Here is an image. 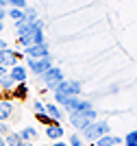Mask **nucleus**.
Returning a JSON list of instances; mask_svg holds the SVG:
<instances>
[{"instance_id":"obj_8","label":"nucleus","mask_w":137,"mask_h":146,"mask_svg":"<svg viewBox=\"0 0 137 146\" xmlns=\"http://www.w3.org/2000/svg\"><path fill=\"white\" fill-rule=\"evenodd\" d=\"M9 74V79L15 83V85H22L24 81L28 79V70H26V66H20V63H15V66L11 68V72H7Z\"/></svg>"},{"instance_id":"obj_10","label":"nucleus","mask_w":137,"mask_h":146,"mask_svg":"<svg viewBox=\"0 0 137 146\" xmlns=\"http://www.w3.org/2000/svg\"><path fill=\"white\" fill-rule=\"evenodd\" d=\"M44 113H46L54 124H59V122L63 120V111H61L59 105H54V103H46V105H44Z\"/></svg>"},{"instance_id":"obj_29","label":"nucleus","mask_w":137,"mask_h":146,"mask_svg":"<svg viewBox=\"0 0 137 146\" xmlns=\"http://www.w3.org/2000/svg\"><path fill=\"white\" fill-rule=\"evenodd\" d=\"M50 146H68V144H66V142H63V140H59V142H52V144H50Z\"/></svg>"},{"instance_id":"obj_34","label":"nucleus","mask_w":137,"mask_h":146,"mask_svg":"<svg viewBox=\"0 0 137 146\" xmlns=\"http://www.w3.org/2000/svg\"><path fill=\"white\" fill-rule=\"evenodd\" d=\"M42 146H50V144H42Z\"/></svg>"},{"instance_id":"obj_27","label":"nucleus","mask_w":137,"mask_h":146,"mask_svg":"<svg viewBox=\"0 0 137 146\" xmlns=\"http://www.w3.org/2000/svg\"><path fill=\"white\" fill-rule=\"evenodd\" d=\"M5 18H7V7H5V5H0V22H2Z\"/></svg>"},{"instance_id":"obj_1","label":"nucleus","mask_w":137,"mask_h":146,"mask_svg":"<svg viewBox=\"0 0 137 146\" xmlns=\"http://www.w3.org/2000/svg\"><path fill=\"white\" fill-rule=\"evenodd\" d=\"M109 131H111V124H109V120H105V118H98V120L89 122V124H87V127H85L81 133H83V140L96 142V140H100L102 135H109Z\"/></svg>"},{"instance_id":"obj_31","label":"nucleus","mask_w":137,"mask_h":146,"mask_svg":"<svg viewBox=\"0 0 137 146\" xmlns=\"http://www.w3.org/2000/svg\"><path fill=\"white\" fill-rule=\"evenodd\" d=\"M20 146H33V144H30V142H22Z\"/></svg>"},{"instance_id":"obj_4","label":"nucleus","mask_w":137,"mask_h":146,"mask_svg":"<svg viewBox=\"0 0 137 146\" xmlns=\"http://www.w3.org/2000/svg\"><path fill=\"white\" fill-rule=\"evenodd\" d=\"M54 92H59V94H63V96H81V92H83V83L81 81H61L59 85L54 87Z\"/></svg>"},{"instance_id":"obj_30","label":"nucleus","mask_w":137,"mask_h":146,"mask_svg":"<svg viewBox=\"0 0 137 146\" xmlns=\"http://www.w3.org/2000/svg\"><path fill=\"white\" fill-rule=\"evenodd\" d=\"M5 74H7V70H5V68H2V66H0V79H2Z\"/></svg>"},{"instance_id":"obj_25","label":"nucleus","mask_w":137,"mask_h":146,"mask_svg":"<svg viewBox=\"0 0 137 146\" xmlns=\"http://www.w3.org/2000/svg\"><path fill=\"white\" fill-rule=\"evenodd\" d=\"M33 109H35V113H44V103L42 100H35V103H33Z\"/></svg>"},{"instance_id":"obj_23","label":"nucleus","mask_w":137,"mask_h":146,"mask_svg":"<svg viewBox=\"0 0 137 146\" xmlns=\"http://www.w3.org/2000/svg\"><path fill=\"white\" fill-rule=\"evenodd\" d=\"M68 146H85V142L81 140V135L74 133V135H70V144H68Z\"/></svg>"},{"instance_id":"obj_6","label":"nucleus","mask_w":137,"mask_h":146,"mask_svg":"<svg viewBox=\"0 0 137 146\" xmlns=\"http://www.w3.org/2000/svg\"><path fill=\"white\" fill-rule=\"evenodd\" d=\"M26 66L33 74L42 76L44 72H48L52 68V57H44V59H26Z\"/></svg>"},{"instance_id":"obj_15","label":"nucleus","mask_w":137,"mask_h":146,"mask_svg":"<svg viewBox=\"0 0 137 146\" xmlns=\"http://www.w3.org/2000/svg\"><path fill=\"white\" fill-rule=\"evenodd\" d=\"M18 135H20V140H22V142H30L33 137H37V129L35 127H24Z\"/></svg>"},{"instance_id":"obj_7","label":"nucleus","mask_w":137,"mask_h":146,"mask_svg":"<svg viewBox=\"0 0 137 146\" xmlns=\"http://www.w3.org/2000/svg\"><path fill=\"white\" fill-rule=\"evenodd\" d=\"M24 55H26V59H44V57H50L48 42L33 44V46H28V48H24Z\"/></svg>"},{"instance_id":"obj_16","label":"nucleus","mask_w":137,"mask_h":146,"mask_svg":"<svg viewBox=\"0 0 137 146\" xmlns=\"http://www.w3.org/2000/svg\"><path fill=\"white\" fill-rule=\"evenodd\" d=\"M37 18H39V13H37V9H35V7H26V9H24V22L33 24V22H35Z\"/></svg>"},{"instance_id":"obj_11","label":"nucleus","mask_w":137,"mask_h":146,"mask_svg":"<svg viewBox=\"0 0 137 146\" xmlns=\"http://www.w3.org/2000/svg\"><path fill=\"white\" fill-rule=\"evenodd\" d=\"M63 127H61V124H48L46 127V137L48 140H52V142H59V140H63Z\"/></svg>"},{"instance_id":"obj_12","label":"nucleus","mask_w":137,"mask_h":146,"mask_svg":"<svg viewBox=\"0 0 137 146\" xmlns=\"http://www.w3.org/2000/svg\"><path fill=\"white\" fill-rule=\"evenodd\" d=\"M15 33H18V39H26V37H33L35 26L28 24V22H18L15 24Z\"/></svg>"},{"instance_id":"obj_9","label":"nucleus","mask_w":137,"mask_h":146,"mask_svg":"<svg viewBox=\"0 0 137 146\" xmlns=\"http://www.w3.org/2000/svg\"><path fill=\"white\" fill-rule=\"evenodd\" d=\"M15 63H18V52H15L13 48L0 50V66L5 68V70H7V68H13Z\"/></svg>"},{"instance_id":"obj_5","label":"nucleus","mask_w":137,"mask_h":146,"mask_svg":"<svg viewBox=\"0 0 137 146\" xmlns=\"http://www.w3.org/2000/svg\"><path fill=\"white\" fill-rule=\"evenodd\" d=\"M63 109H66L68 113H81V111L94 109V105H91V100H85V98H81V96H72V98H68V103H66Z\"/></svg>"},{"instance_id":"obj_3","label":"nucleus","mask_w":137,"mask_h":146,"mask_svg":"<svg viewBox=\"0 0 137 146\" xmlns=\"http://www.w3.org/2000/svg\"><path fill=\"white\" fill-rule=\"evenodd\" d=\"M39 79H42V83L48 87V90H52V92H54V87H57L61 81H63V70H61L59 66H52L48 72H44Z\"/></svg>"},{"instance_id":"obj_2","label":"nucleus","mask_w":137,"mask_h":146,"mask_svg":"<svg viewBox=\"0 0 137 146\" xmlns=\"http://www.w3.org/2000/svg\"><path fill=\"white\" fill-rule=\"evenodd\" d=\"M68 118H70V124L76 131H83L89 122L98 120V111L96 109H87V111H81V113H68Z\"/></svg>"},{"instance_id":"obj_18","label":"nucleus","mask_w":137,"mask_h":146,"mask_svg":"<svg viewBox=\"0 0 137 146\" xmlns=\"http://www.w3.org/2000/svg\"><path fill=\"white\" fill-rule=\"evenodd\" d=\"M22 144V140H20V135L18 133H9L5 135V146H20Z\"/></svg>"},{"instance_id":"obj_22","label":"nucleus","mask_w":137,"mask_h":146,"mask_svg":"<svg viewBox=\"0 0 137 146\" xmlns=\"http://www.w3.org/2000/svg\"><path fill=\"white\" fill-rule=\"evenodd\" d=\"M30 39H33V44H42V42H46V33L44 31H35Z\"/></svg>"},{"instance_id":"obj_28","label":"nucleus","mask_w":137,"mask_h":146,"mask_svg":"<svg viewBox=\"0 0 137 146\" xmlns=\"http://www.w3.org/2000/svg\"><path fill=\"white\" fill-rule=\"evenodd\" d=\"M5 48H9V44H7L5 39H2V37H0V50H5Z\"/></svg>"},{"instance_id":"obj_32","label":"nucleus","mask_w":137,"mask_h":146,"mask_svg":"<svg viewBox=\"0 0 137 146\" xmlns=\"http://www.w3.org/2000/svg\"><path fill=\"white\" fill-rule=\"evenodd\" d=\"M0 146H5V137L2 135H0Z\"/></svg>"},{"instance_id":"obj_17","label":"nucleus","mask_w":137,"mask_h":146,"mask_svg":"<svg viewBox=\"0 0 137 146\" xmlns=\"http://www.w3.org/2000/svg\"><path fill=\"white\" fill-rule=\"evenodd\" d=\"M7 15L11 20H15V24H18V22H24V9H9V7H7Z\"/></svg>"},{"instance_id":"obj_33","label":"nucleus","mask_w":137,"mask_h":146,"mask_svg":"<svg viewBox=\"0 0 137 146\" xmlns=\"http://www.w3.org/2000/svg\"><path fill=\"white\" fill-rule=\"evenodd\" d=\"M2 29H5V24H2V22H0V33H2Z\"/></svg>"},{"instance_id":"obj_14","label":"nucleus","mask_w":137,"mask_h":146,"mask_svg":"<svg viewBox=\"0 0 137 146\" xmlns=\"http://www.w3.org/2000/svg\"><path fill=\"white\" fill-rule=\"evenodd\" d=\"M94 144H96V146H120V144H122V137L109 133V135H102L100 140H96Z\"/></svg>"},{"instance_id":"obj_19","label":"nucleus","mask_w":137,"mask_h":146,"mask_svg":"<svg viewBox=\"0 0 137 146\" xmlns=\"http://www.w3.org/2000/svg\"><path fill=\"white\" fill-rule=\"evenodd\" d=\"M122 144H124V146H137V131H135V129H133L131 133H126V135H124Z\"/></svg>"},{"instance_id":"obj_24","label":"nucleus","mask_w":137,"mask_h":146,"mask_svg":"<svg viewBox=\"0 0 137 146\" xmlns=\"http://www.w3.org/2000/svg\"><path fill=\"white\" fill-rule=\"evenodd\" d=\"M37 120L42 122V124H46V127H48V124H52V120H50L46 113H37Z\"/></svg>"},{"instance_id":"obj_21","label":"nucleus","mask_w":137,"mask_h":146,"mask_svg":"<svg viewBox=\"0 0 137 146\" xmlns=\"http://www.w3.org/2000/svg\"><path fill=\"white\" fill-rule=\"evenodd\" d=\"M0 87H2V90H13V87H15V83L9 79V74H5V76L0 79Z\"/></svg>"},{"instance_id":"obj_26","label":"nucleus","mask_w":137,"mask_h":146,"mask_svg":"<svg viewBox=\"0 0 137 146\" xmlns=\"http://www.w3.org/2000/svg\"><path fill=\"white\" fill-rule=\"evenodd\" d=\"M9 133H11V129L7 127L5 122H0V135H2V137H5V135H9Z\"/></svg>"},{"instance_id":"obj_20","label":"nucleus","mask_w":137,"mask_h":146,"mask_svg":"<svg viewBox=\"0 0 137 146\" xmlns=\"http://www.w3.org/2000/svg\"><path fill=\"white\" fill-rule=\"evenodd\" d=\"M7 2V7H9V9H26V0H5Z\"/></svg>"},{"instance_id":"obj_13","label":"nucleus","mask_w":137,"mask_h":146,"mask_svg":"<svg viewBox=\"0 0 137 146\" xmlns=\"http://www.w3.org/2000/svg\"><path fill=\"white\" fill-rule=\"evenodd\" d=\"M11 116H13V103L2 98L0 100V122H7Z\"/></svg>"},{"instance_id":"obj_35","label":"nucleus","mask_w":137,"mask_h":146,"mask_svg":"<svg viewBox=\"0 0 137 146\" xmlns=\"http://www.w3.org/2000/svg\"><path fill=\"white\" fill-rule=\"evenodd\" d=\"M0 100H2V98H0Z\"/></svg>"}]
</instances>
